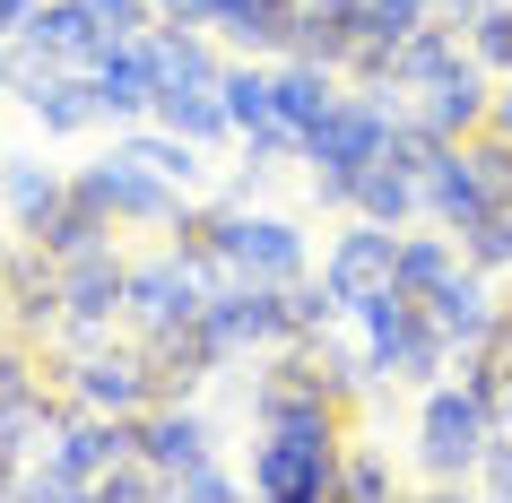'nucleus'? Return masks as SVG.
Instances as JSON below:
<instances>
[{"label":"nucleus","mask_w":512,"mask_h":503,"mask_svg":"<svg viewBox=\"0 0 512 503\" xmlns=\"http://www.w3.org/2000/svg\"><path fill=\"white\" fill-rule=\"evenodd\" d=\"M70 183H79L87 200L113 217V226H148V235H165V226H174V209H183V183H165L157 165L122 157V148H113V157H96V165H79Z\"/></svg>","instance_id":"nucleus-3"},{"label":"nucleus","mask_w":512,"mask_h":503,"mask_svg":"<svg viewBox=\"0 0 512 503\" xmlns=\"http://www.w3.org/2000/svg\"><path fill=\"white\" fill-rule=\"evenodd\" d=\"M0 96H9V44H0Z\"/></svg>","instance_id":"nucleus-34"},{"label":"nucleus","mask_w":512,"mask_h":503,"mask_svg":"<svg viewBox=\"0 0 512 503\" xmlns=\"http://www.w3.org/2000/svg\"><path fill=\"white\" fill-rule=\"evenodd\" d=\"M486 131H504V139H512V79L495 87V105H486Z\"/></svg>","instance_id":"nucleus-31"},{"label":"nucleus","mask_w":512,"mask_h":503,"mask_svg":"<svg viewBox=\"0 0 512 503\" xmlns=\"http://www.w3.org/2000/svg\"><path fill=\"white\" fill-rule=\"evenodd\" d=\"M35 9H44V0H0V44H9V35H18V27H27V18H35Z\"/></svg>","instance_id":"nucleus-30"},{"label":"nucleus","mask_w":512,"mask_h":503,"mask_svg":"<svg viewBox=\"0 0 512 503\" xmlns=\"http://www.w3.org/2000/svg\"><path fill=\"white\" fill-rule=\"evenodd\" d=\"M70 399L79 408H105V417H148L157 408V373H148V347H87L70 365Z\"/></svg>","instance_id":"nucleus-5"},{"label":"nucleus","mask_w":512,"mask_h":503,"mask_svg":"<svg viewBox=\"0 0 512 503\" xmlns=\"http://www.w3.org/2000/svg\"><path fill=\"white\" fill-rule=\"evenodd\" d=\"M200 304H209V287H200V269H191L174 243L131 261V313H122V321H131V339H139V330H174V321H191Z\"/></svg>","instance_id":"nucleus-6"},{"label":"nucleus","mask_w":512,"mask_h":503,"mask_svg":"<svg viewBox=\"0 0 512 503\" xmlns=\"http://www.w3.org/2000/svg\"><path fill=\"white\" fill-rule=\"evenodd\" d=\"M408 9H426V18H434V0H408Z\"/></svg>","instance_id":"nucleus-35"},{"label":"nucleus","mask_w":512,"mask_h":503,"mask_svg":"<svg viewBox=\"0 0 512 503\" xmlns=\"http://www.w3.org/2000/svg\"><path fill=\"white\" fill-rule=\"evenodd\" d=\"M356 217H374V226H417V217H426V183L400 174L391 157H374L356 174Z\"/></svg>","instance_id":"nucleus-20"},{"label":"nucleus","mask_w":512,"mask_h":503,"mask_svg":"<svg viewBox=\"0 0 512 503\" xmlns=\"http://www.w3.org/2000/svg\"><path fill=\"white\" fill-rule=\"evenodd\" d=\"M87 79H96V105H105V122H157V53H148V35H131V44H105V61H96Z\"/></svg>","instance_id":"nucleus-8"},{"label":"nucleus","mask_w":512,"mask_h":503,"mask_svg":"<svg viewBox=\"0 0 512 503\" xmlns=\"http://www.w3.org/2000/svg\"><path fill=\"white\" fill-rule=\"evenodd\" d=\"M391 252H400V226H374V217H348V226L322 243V287L339 295V313L374 304L382 287H400V278H391Z\"/></svg>","instance_id":"nucleus-4"},{"label":"nucleus","mask_w":512,"mask_h":503,"mask_svg":"<svg viewBox=\"0 0 512 503\" xmlns=\"http://www.w3.org/2000/svg\"><path fill=\"white\" fill-rule=\"evenodd\" d=\"M460 261L486 269V278H512V209H495L486 226H469V235H460Z\"/></svg>","instance_id":"nucleus-25"},{"label":"nucleus","mask_w":512,"mask_h":503,"mask_svg":"<svg viewBox=\"0 0 512 503\" xmlns=\"http://www.w3.org/2000/svg\"><path fill=\"white\" fill-rule=\"evenodd\" d=\"M270 87H278V122H287L296 139H313V131H322V113L348 96V79H339L330 61H304V53H278L270 61Z\"/></svg>","instance_id":"nucleus-11"},{"label":"nucleus","mask_w":512,"mask_h":503,"mask_svg":"<svg viewBox=\"0 0 512 503\" xmlns=\"http://www.w3.org/2000/svg\"><path fill=\"white\" fill-rule=\"evenodd\" d=\"M426 321L452 339V356H469V347H495V330H504V295L486 287V269L460 261L452 278L426 295Z\"/></svg>","instance_id":"nucleus-7"},{"label":"nucleus","mask_w":512,"mask_h":503,"mask_svg":"<svg viewBox=\"0 0 512 503\" xmlns=\"http://www.w3.org/2000/svg\"><path fill=\"white\" fill-rule=\"evenodd\" d=\"M400 486L391 477V460H382V443H365V425L348 434V451H339V503H382Z\"/></svg>","instance_id":"nucleus-24"},{"label":"nucleus","mask_w":512,"mask_h":503,"mask_svg":"<svg viewBox=\"0 0 512 503\" xmlns=\"http://www.w3.org/2000/svg\"><path fill=\"white\" fill-rule=\"evenodd\" d=\"M495 217V191H486V174L469 165V148H443L426 174V226H443V235H469V226H486Z\"/></svg>","instance_id":"nucleus-9"},{"label":"nucleus","mask_w":512,"mask_h":503,"mask_svg":"<svg viewBox=\"0 0 512 503\" xmlns=\"http://www.w3.org/2000/svg\"><path fill=\"white\" fill-rule=\"evenodd\" d=\"M235 269L243 278H270V287H287V278H304V235L287 226V217H252L243 209V226H235Z\"/></svg>","instance_id":"nucleus-17"},{"label":"nucleus","mask_w":512,"mask_h":503,"mask_svg":"<svg viewBox=\"0 0 512 503\" xmlns=\"http://www.w3.org/2000/svg\"><path fill=\"white\" fill-rule=\"evenodd\" d=\"M157 122H165V131H183V139H200V148H209V139H235V113H226L217 87H165Z\"/></svg>","instance_id":"nucleus-22"},{"label":"nucleus","mask_w":512,"mask_h":503,"mask_svg":"<svg viewBox=\"0 0 512 503\" xmlns=\"http://www.w3.org/2000/svg\"><path fill=\"white\" fill-rule=\"evenodd\" d=\"M61 200H70V174H61V165L0 157V209H9V226H18V235H44Z\"/></svg>","instance_id":"nucleus-18"},{"label":"nucleus","mask_w":512,"mask_h":503,"mask_svg":"<svg viewBox=\"0 0 512 503\" xmlns=\"http://www.w3.org/2000/svg\"><path fill=\"white\" fill-rule=\"evenodd\" d=\"M139 451H148L165 477H183L191 460H209V451H217V434H209V417H200L191 399H157V408L139 417Z\"/></svg>","instance_id":"nucleus-16"},{"label":"nucleus","mask_w":512,"mask_h":503,"mask_svg":"<svg viewBox=\"0 0 512 503\" xmlns=\"http://www.w3.org/2000/svg\"><path fill=\"white\" fill-rule=\"evenodd\" d=\"M18 44L53 53L61 70H96V61H105V27H96V9H87V0H44L27 27H18Z\"/></svg>","instance_id":"nucleus-13"},{"label":"nucleus","mask_w":512,"mask_h":503,"mask_svg":"<svg viewBox=\"0 0 512 503\" xmlns=\"http://www.w3.org/2000/svg\"><path fill=\"white\" fill-rule=\"evenodd\" d=\"M469 53H478L495 79H512V0H495L478 27H469Z\"/></svg>","instance_id":"nucleus-26"},{"label":"nucleus","mask_w":512,"mask_h":503,"mask_svg":"<svg viewBox=\"0 0 512 503\" xmlns=\"http://www.w3.org/2000/svg\"><path fill=\"white\" fill-rule=\"evenodd\" d=\"M460 61H469V27H452V18H426V27H408L400 44H391V87L426 96L434 79H452Z\"/></svg>","instance_id":"nucleus-15"},{"label":"nucleus","mask_w":512,"mask_h":503,"mask_svg":"<svg viewBox=\"0 0 512 503\" xmlns=\"http://www.w3.org/2000/svg\"><path fill=\"white\" fill-rule=\"evenodd\" d=\"M96 9V27H105V44H131V35L157 27V0H87Z\"/></svg>","instance_id":"nucleus-28"},{"label":"nucleus","mask_w":512,"mask_h":503,"mask_svg":"<svg viewBox=\"0 0 512 503\" xmlns=\"http://www.w3.org/2000/svg\"><path fill=\"white\" fill-rule=\"evenodd\" d=\"M460 269V235H443V226H426V235H408L400 226V252H391V278H400L408 295H434L443 278Z\"/></svg>","instance_id":"nucleus-21"},{"label":"nucleus","mask_w":512,"mask_h":503,"mask_svg":"<svg viewBox=\"0 0 512 503\" xmlns=\"http://www.w3.org/2000/svg\"><path fill=\"white\" fill-rule=\"evenodd\" d=\"M495 425H504V434H512V391H504V408H495Z\"/></svg>","instance_id":"nucleus-33"},{"label":"nucleus","mask_w":512,"mask_h":503,"mask_svg":"<svg viewBox=\"0 0 512 503\" xmlns=\"http://www.w3.org/2000/svg\"><path fill=\"white\" fill-rule=\"evenodd\" d=\"M9 252H18V226H9V209H0V261H9Z\"/></svg>","instance_id":"nucleus-32"},{"label":"nucleus","mask_w":512,"mask_h":503,"mask_svg":"<svg viewBox=\"0 0 512 503\" xmlns=\"http://www.w3.org/2000/svg\"><path fill=\"white\" fill-rule=\"evenodd\" d=\"M217 35H226V44H235V53H296V27H304V0H217V18H209Z\"/></svg>","instance_id":"nucleus-14"},{"label":"nucleus","mask_w":512,"mask_h":503,"mask_svg":"<svg viewBox=\"0 0 512 503\" xmlns=\"http://www.w3.org/2000/svg\"><path fill=\"white\" fill-rule=\"evenodd\" d=\"M157 9H165V0H157Z\"/></svg>","instance_id":"nucleus-36"},{"label":"nucleus","mask_w":512,"mask_h":503,"mask_svg":"<svg viewBox=\"0 0 512 503\" xmlns=\"http://www.w3.org/2000/svg\"><path fill=\"white\" fill-rule=\"evenodd\" d=\"M131 313V252L122 243H87V252H70L61 261V330L53 347H105L113 321Z\"/></svg>","instance_id":"nucleus-2"},{"label":"nucleus","mask_w":512,"mask_h":503,"mask_svg":"<svg viewBox=\"0 0 512 503\" xmlns=\"http://www.w3.org/2000/svg\"><path fill=\"white\" fill-rule=\"evenodd\" d=\"M27 113L44 122V139H79L105 122V105H96V79L87 70H53L44 87H27Z\"/></svg>","instance_id":"nucleus-19"},{"label":"nucleus","mask_w":512,"mask_h":503,"mask_svg":"<svg viewBox=\"0 0 512 503\" xmlns=\"http://www.w3.org/2000/svg\"><path fill=\"white\" fill-rule=\"evenodd\" d=\"M478 486L512 503V434H495V443H486V460H478Z\"/></svg>","instance_id":"nucleus-29"},{"label":"nucleus","mask_w":512,"mask_h":503,"mask_svg":"<svg viewBox=\"0 0 512 503\" xmlns=\"http://www.w3.org/2000/svg\"><path fill=\"white\" fill-rule=\"evenodd\" d=\"M486 105H495V70L469 53L452 79H434L426 96H417V122H426V131H443V139H469V131H486Z\"/></svg>","instance_id":"nucleus-12"},{"label":"nucleus","mask_w":512,"mask_h":503,"mask_svg":"<svg viewBox=\"0 0 512 503\" xmlns=\"http://www.w3.org/2000/svg\"><path fill=\"white\" fill-rule=\"evenodd\" d=\"M113 148H122V157H139V165H157V174H165V183H200V174H209V165H200V139H183V131H165V122H157V131H122V139H113Z\"/></svg>","instance_id":"nucleus-23"},{"label":"nucleus","mask_w":512,"mask_h":503,"mask_svg":"<svg viewBox=\"0 0 512 503\" xmlns=\"http://www.w3.org/2000/svg\"><path fill=\"white\" fill-rule=\"evenodd\" d=\"M504 425L486 408L469 382H434L417 399V460H426V486H460V477H478L486 443H495Z\"/></svg>","instance_id":"nucleus-1"},{"label":"nucleus","mask_w":512,"mask_h":503,"mask_svg":"<svg viewBox=\"0 0 512 503\" xmlns=\"http://www.w3.org/2000/svg\"><path fill=\"white\" fill-rule=\"evenodd\" d=\"M252 477H235V469H217V460H191L183 477H174V495L183 503H226V495H243Z\"/></svg>","instance_id":"nucleus-27"},{"label":"nucleus","mask_w":512,"mask_h":503,"mask_svg":"<svg viewBox=\"0 0 512 503\" xmlns=\"http://www.w3.org/2000/svg\"><path fill=\"white\" fill-rule=\"evenodd\" d=\"M139 347H148L157 399H191L200 382H209V373H226V365H217V347H209V330H200V313L174 321V330H139Z\"/></svg>","instance_id":"nucleus-10"}]
</instances>
